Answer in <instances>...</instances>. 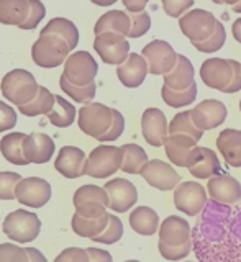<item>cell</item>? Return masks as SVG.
I'll return each instance as SVG.
<instances>
[{
	"mask_svg": "<svg viewBox=\"0 0 241 262\" xmlns=\"http://www.w3.org/2000/svg\"><path fill=\"white\" fill-rule=\"evenodd\" d=\"M228 205L209 202L192 229L194 251L200 262H241V239L230 229Z\"/></svg>",
	"mask_w": 241,
	"mask_h": 262,
	"instance_id": "6da1fadb",
	"label": "cell"
},
{
	"mask_svg": "<svg viewBox=\"0 0 241 262\" xmlns=\"http://www.w3.org/2000/svg\"><path fill=\"white\" fill-rule=\"evenodd\" d=\"M159 252L166 260H182L192 251V229L189 221L171 215L159 226Z\"/></svg>",
	"mask_w": 241,
	"mask_h": 262,
	"instance_id": "7a4b0ae2",
	"label": "cell"
},
{
	"mask_svg": "<svg viewBox=\"0 0 241 262\" xmlns=\"http://www.w3.org/2000/svg\"><path fill=\"white\" fill-rule=\"evenodd\" d=\"M0 89L8 102L22 106L30 103L36 97L39 85L36 84V79L31 72L25 69H13L4 76Z\"/></svg>",
	"mask_w": 241,
	"mask_h": 262,
	"instance_id": "3957f363",
	"label": "cell"
},
{
	"mask_svg": "<svg viewBox=\"0 0 241 262\" xmlns=\"http://www.w3.org/2000/svg\"><path fill=\"white\" fill-rule=\"evenodd\" d=\"M71 48L63 38L57 35H39V38L33 43L31 57L33 62L39 68L53 69L66 62L69 57Z\"/></svg>",
	"mask_w": 241,
	"mask_h": 262,
	"instance_id": "277c9868",
	"label": "cell"
},
{
	"mask_svg": "<svg viewBox=\"0 0 241 262\" xmlns=\"http://www.w3.org/2000/svg\"><path fill=\"white\" fill-rule=\"evenodd\" d=\"M115 117V108H110L104 103L90 102L79 110L77 123L82 133L90 138L101 139L109 131Z\"/></svg>",
	"mask_w": 241,
	"mask_h": 262,
	"instance_id": "5b68a950",
	"label": "cell"
},
{
	"mask_svg": "<svg viewBox=\"0 0 241 262\" xmlns=\"http://www.w3.org/2000/svg\"><path fill=\"white\" fill-rule=\"evenodd\" d=\"M41 229V221L35 213L27 210H15L4 220V233L15 243H31L36 239Z\"/></svg>",
	"mask_w": 241,
	"mask_h": 262,
	"instance_id": "8992f818",
	"label": "cell"
},
{
	"mask_svg": "<svg viewBox=\"0 0 241 262\" xmlns=\"http://www.w3.org/2000/svg\"><path fill=\"white\" fill-rule=\"evenodd\" d=\"M123 152L117 146H98L87 156L86 174L94 179H107L122 169Z\"/></svg>",
	"mask_w": 241,
	"mask_h": 262,
	"instance_id": "52a82bcc",
	"label": "cell"
},
{
	"mask_svg": "<svg viewBox=\"0 0 241 262\" xmlns=\"http://www.w3.org/2000/svg\"><path fill=\"white\" fill-rule=\"evenodd\" d=\"M218 20L215 18V15L204 8H194L189 10L179 18L180 31L184 33L186 38L190 39V43H202L207 38L212 36L215 31Z\"/></svg>",
	"mask_w": 241,
	"mask_h": 262,
	"instance_id": "ba28073f",
	"label": "cell"
},
{
	"mask_svg": "<svg viewBox=\"0 0 241 262\" xmlns=\"http://www.w3.org/2000/svg\"><path fill=\"white\" fill-rule=\"evenodd\" d=\"M207 195H209L207 188H204L202 184L187 180V182H180L174 188V205L187 216H197L209 203Z\"/></svg>",
	"mask_w": 241,
	"mask_h": 262,
	"instance_id": "9c48e42d",
	"label": "cell"
},
{
	"mask_svg": "<svg viewBox=\"0 0 241 262\" xmlns=\"http://www.w3.org/2000/svg\"><path fill=\"white\" fill-rule=\"evenodd\" d=\"M198 141L180 135H169L164 143V151L172 166L177 167H192L194 164L200 159L202 151L200 146H197Z\"/></svg>",
	"mask_w": 241,
	"mask_h": 262,
	"instance_id": "30bf717a",
	"label": "cell"
},
{
	"mask_svg": "<svg viewBox=\"0 0 241 262\" xmlns=\"http://www.w3.org/2000/svg\"><path fill=\"white\" fill-rule=\"evenodd\" d=\"M141 56L148 64V72L153 76H164L177 62V53L168 41L163 39H154L148 43L141 51Z\"/></svg>",
	"mask_w": 241,
	"mask_h": 262,
	"instance_id": "8fae6325",
	"label": "cell"
},
{
	"mask_svg": "<svg viewBox=\"0 0 241 262\" xmlns=\"http://www.w3.org/2000/svg\"><path fill=\"white\" fill-rule=\"evenodd\" d=\"M98 72L97 61L87 51L72 53L64 62L63 76L74 85H89L92 84Z\"/></svg>",
	"mask_w": 241,
	"mask_h": 262,
	"instance_id": "7c38bea8",
	"label": "cell"
},
{
	"mask_svg": "<svg viewBox=\"0 0 241 262\" xmlns=\"http://www.w3.org/2000/svg\"><path fill=\"white\" fill-rule=\"evenodd\" d=\"M94 49L105 64L120 66L130 56V43L127 36L118 33H102L94 39Z\"/></svg>",
	"mask_w": 241,
	"mask_h": 262,
	"instance_id": "4fadbf2b",
	"label": "cell"
},
{
	"mask_svg": "<svg viewBox=\"0 0 241 262\" xmlns=\"http://www.w3.org/2000/svg\"><path fill=\"white\" fill-rule=\"evenodd\" d=\"M16 200L30 208H41L51 199V185L48 180L39 177L22 179L16 185Z\"/></svg>",
	"mask_w": 241,
	"mask_h": 262,
	"instance_id": "5bb4252c",
	"label": "cell"
},
{
	"mask_svg": "<svg viewBox=\"0 0 241 262\" xmlns=\"http://www.w3.org/2000/svg\"><path fill=\"white\" fill-rule=\"evenodd\" d=\"M141 177L157 190H174L180 184V176L171 164L161 159H151L141 170Z\"/></svg>",
	"mask_w": 241,
	"mask_h": 262,
	"instance_id": "9a60e30c",
	"label": "cell"
},
{
	"mask_svg": "<svg viewBox=\"0 0 241 262\" xmlns=\"http://www.w3.org/2000/svg\"><path fill=\"white\" fill-rule=\"evenodd\" d=\"M141 133L145 141L153 147L164 146L166 139L169 136V123L166 115L159 108H146L141 117Z\"/></svg>",
	"mask_w": 241,
	"mask_h": 262,
	"instance_id": "2e32d148",
	"label": "cell"
},
{
	"mask_svg": "<svg viewBox=\"0 0 241 262\" xmlns=\"http://www.w3.org/2000/svg\"><path fill=\"white\" fill-rule=\"evenodd\" d=\"M104 188L109 195V208L117 213L128 211L138 202V190L128 179H112L104 185Z\"/></svg>",
	"mask_w": 241,
	"mask_h": 262,
	"instance_id": "e0dca14e",
	"label": "cell"
},
{
	"mask_svg": "<svg viewBox=\"0 0 241 262\" xmlns=\"http://www.w3.org/2000/svg\"><path fill=\"white\" fill-rule=\"evenodd\" d=\"M227 113L228 110L225 103L217 98H207L190 110L195 126L200 131H209L223 125V121L227 120Z\"/></svg>",
	"mask_w": 241,
	"mask_h": 262,
	"instance_id": "ac0fdd59",
	"label": "cell"
},
{
	"mask_svg": "<svg viewBox=\"0 0 241 262\" xmlns=\"http://www.w3.org/2000/svg\"><path fill=\"white\" fill-rule=\"evenodd\" d=\"M233 77V66L231 59H223V57H210L204 61L200 66V79L210 89L223 92L231 82Z\"/></svg>",
	"mask_w": 241,
	"mask_h": 262,
	"instance_id": "d6986e66",
	"label": "cell"
},
{
	"mask_svg": "<svg viewBox=\"0 0 241 262\" xmlns=\"http://www.w3.org/2000/svg\"><path fill=\"white\" fill-rule=\"evenodd\" d=\"M207 193L210 195L213 202L230 207V205H235L241 200V184L233 176L220 172V174L209 179Z\"/></svg>",
	"mask_w": 241,
	"mask_h": 262,
	"instance_id": "ffe728a7",
	"label": "cell"
},
{
	"mask_svg": "<svg viewBox=\"0 0 241 262\" xmlns=\"http://www.w3.org/2000/svg\"><path fill=\"white\" fill-rule=\"evenodd\" d=\"M86 152L76 146H64L57 152L54 167L66 179H79L86 174Z\"/></svg>",
	"mask_w": 241,
	"mask_h": 262,
	"instance_id": "44dd1931",
	"label": "cell"
},
{
	"mask_svg": "<svg viewBox=\"0 0 241 262\" xmlns=\"http://www.w3.org/2000/svg\"><path fill=\"white\" fill-rule=\"evenodd\" d=\"M56 151L54 141L48 135L43 133H31L27 135L23 141V152L25 158L31 164H45L53 158Z\"/></svg>",
	"mask_w": 241,
	"mask_h": 262,
	"instance_id": "7402d4cb",
	"label": "cell"
},
{
	"mask_svg": "<svg viewBox=\"0 0 241 262\" xmlns=\"http://www.w3.org/2000/svg\"><path fill=\"white\" fill-rule=\"evenodd\" d=\"M117 76L120 82L128 89H136L145 82L148 76V64L145 57L138 53H130L127 61L117 68Z\"/></svg>",
	"mask_w": 241,
	"mask_h": 262,
	"instance_id": "603a6c76",
	"label": "cell"
},
{
	"mask_svg": "<svg viewBox=\"0 0 241 262\" xmlns=\"http://www.w3.org/2000/svg\"><path fill=\"white\" fill-rule=\"evenodd\" d=\"M217 149L227 166L241 167V131L233 128L223 129L217 138Z\"/></svg>",
	"mask_w": 241,
	"mask_h": 262,
	"instance_id": "cb8c5ba5",
	"label": "cell"
},
{
	"mask_svg": "<svg viewBox=\"0 0 241 262\" xmlns=\"http://www.w3.org/2000/svg\"><path fill=\"white\" fill-rule=\"evenodd\" d=\"M194 66L190 62L189 57L184 54H177V62L176 66L164 74V85L172 90H186L194 84Z\"/></svg>",
	"mask_w": 241,
	"mask_h": 262,
	"instance_id": "d4e9b609",
	"label": "cell"
},
{
	"mask_svg": "<svg viewBox=\"0 0 241 262\" xmlns=\"http://www.w3.org/2000/svg\"><path fill=\"white\" fill-rule=\"evenodd\" d=\"M130 28H131V21L128 13H125L122 10H110L104 13L101 18L97 20L94 33L97 35H102V33H118V35L127 36L130 35Z\"/></svg>",
	"mask_w": 241,
	"mask_h": 262,
	"instance_id": "484cf974",
	"label": "cell"
},
{
	"mask_svg": "<svg viewBox=\"0 0 241 262\" xmlns=\"http://www.w3.org/2000/svg\"><path fill=\"white\" fill-rule=\"evenodd\" d=\"M130 226L135 233L141 236H153L159 231V216L149 207H136L130 213Z\"/></svg>",
	"mask_w": 241,
	"mask_h": 262,
	"instance_id": "4316f807",
	"label": "cell"
},
{
	"mask_svg": "<svg viewBox=\"0 0 241 262\" xmlns=\"http://www.w3.org/2000/svg\"><path fill=\"white\" fill-rule=\"evenodd\" d=\"M30 13L28 0H0V23L22 27Z\"/></svg>",
	"mask_w": 241,
	"mask_h": 262,
	"instance_id": "83f0119b",
	"label": "cell"
},
{
	"mask_svg": "<svg viewBox=\"0 0 241 262\" xmlns=\"http://www.w3.org/2000/svg\"><path fill=\"white\" fill-rule=\"evenodd\" d=\"M27 135L25 133H10L0 139V152L4 158L15 164V166H28V159L23 152V141Z\"/></svg>",
	"mask_w": 241,
	"mask_h": 262,
	"instance_id": "f1b7e54d",
	"label": "cell"
},
{
	"mask_svg": "<svg viewBox=\"0 0 241 262\" xmlns=\"http://www.w3.org/2000/svg\"><path fill=\"white\" fill-rule=\"evenodd\" d=\"M39 35H57L69 45L71 51L79 43V30L71 20L68 18H53L46 23V27L41 30Z\"/></svg>",
	"mask_w": 241,
	"mask_h": 262,
	"instance_id": "f546056e",
	"label": "cell"
},
{
	"mask_svg": "<svg viewBox=\"0 0 241 262\" xmlns=\"http://www.w3.org/2000/svg\"><path fill=\"white\" fill-rule=\"evenodd\" d=\"M109 216H110V213H107L105 216H101V218H84V216H81L79 213H74L71 220L72 231L81 237L94 239L95 236H98L105 229L107 223H109Z\"/></svg>",
	"mask_w": 241,
	"mask_h": 262,
	"instance_id": "4dcf8cb0",
	"label": "cell"
},
{
	"mask_svg": "<svg viewBox=\"0 0 241 262\" xmlns=\"http://www.w3.org/2000/svg\"><path fill=\"white\" fill-rule=\"evenodd\" d=\"M202 156L192 167H189L190 176H194L195 179H212L213 176H217L222 172L220 159L215 151H212L210 147H200Z\"/></svg>",
	"mask_w": 241,
	"mask_h": 262,
	"instance_id": "1f68e13d",
	"label": "cell"
},
{
	"mask_svg": "<svg viewBox=\"0 0 241 262\" xmlns=\"http://www.w3.org/2000/svg\"><path fill=\"white\" fill-rule=\"evenodd\" d=\"M123 161H122V170L127 174H141V170L148 164V154L141 146L130 143L122 146Z\"/></svg>",
	"mask_w": 241,
	"mask_h": 262,
	"instance_id": "d6a6232c",
	"label": "cell"
},
{
	"mask_svg": "<svg viewBox=\"0 0 241 262\" xmlns=\"http://www.w3.org/2000/svg\"><path fill=\"white\" fill-rule=\"evenodd\" d=\"M76 108H74V105L71 102L66 100L64 97H59V95H54V106L53 110L49 112L46 117L49 120L53 126H57V128H68L71 126L74 120H76Z\"/></svg>",
	"mask_w": 241,
	"mask_h": 262,
	"instance_id": "836d02e7",
	"label": "cell"
},
{
	"mask_svg": "<svg viewBox=\"0 0 241 262\" xmlns=\"http://www.w3.org/2000/svg\"><path fill=\"white\" fill-rule=\"evenodd\" d=\"M54 106V95L43 85H39L38 94L27 105L18 106V110L25 117H38V115H48Z\"/></svg>",
	"mask_w": 241,
	"mask_h": 262,
	"instance_id": "e575fe53",
	"label": "cell"
},
{
	"mask_svg": "<svg viewBox=\"0 0 241 262\" xmlns=\"http://www.w3.org/2000/svg\"><path fill=\"white\" fill-rule=\"evenodd\" d=\"M169 135H180V136H189L198 141L204 136V131H200L192 120L190 110L180 112L174 117L169 123Z\"/></svg>",
	"mask_w": 241,
	"mask_h": 262,
	"instance_id": "d590c367",
	"label": "cell"
},
{
	"mask_svg": "<svg viewBox=\"0 0 241 262\" xmlns=\"http://www.w3.org/2000/svg\"><path fill=\"white\" fill-rule=\"evenodd\" d=\"M161 97L166 105L172 106V108H182V106L190 105L197 98V84L194 82V84L186 90H172L169 87L163 85Z\"/></svg>",
	"mask_w": 241,
	"mask_h": 262,
	"instance_id": "8d00e7d4",
	"label": "cell"
},
{
	"mask_svg": "<svg viewBox=\"0 0 241 262\" xmlns=\"http://www.w3.org/2000/svg\"><path fill=\"white\" fill-rule=\"evenodd\" d=\"M74 207H79V205H89V203H101L109 207V195H107L105 188L98 187V185H82L79 187L76 193H74Z\"/></svg>",
	"mask_w": 241,
	"mask_h": 262,
	"instance_id": "74e56055",
	"label": "cell"
},
{
	"mask_svg": "<svg viewBox=\"0 0 241 262\" xmlns=\"http://www.w3.org/2000/svg\"><path fill=\"white\" fill-rule=\"evenodd\" d=\"M59 85H61L63 92L68 94L74 102L84 103V105L92 102L95 97V92H97L95 82H92V84H89V85H74L64 76H61V79H59Z\"/></svg>",
	"mask_w": 241,
	"mask_h": 262,
	"instance_id": "f35d334b",
	"label": "cell"
},
{
	"mask_svg": "<svg viewBox=\"0 0 241 262\" xmlns=\"http://www.w3.org/2000/svg\"><path fill=\"white\" fill-rule=\"evenodd\" d=\"M123 236V223L118 216L115 215H110L109 216V223H107L104 231L95 236L92 241L95 243H101V244H115L122 239Z\"/></svg>",
	"mask_w": 241,
	"mask_h": 262,
	"instance_id": "ab89813d",
	"label": "cell"
},
{
	"mask_svg": "<svg viewBox=\"0 0 241 262\" xmlns=\"http://www.w3.org/2000/svg\"><path fill=\"white\" fill-rule=\"evenodd\" d=\"M225 39H227L225 27H223L222 21H218L217 27H215V31L212 33V36L202 41V43H194V48L200 53H217L218 49H222L223 45H225Z\"/></svg>",
	"mask_w": 241,
	"mask_h": 262,
	"instance_id": "60d3db41",
	"label": "cell"
},
{
	"mask_svg": "<svg viewBox=\"0 0 241 262\" xmlns=\"http://www.w3.org/2000/svg\"><path fill=\"white\" fill-rule=\"evenodd\" d=\"M22 180L16 172H0V200H16V185Z\"/></svg>",
	"mask_w": 241,
	"mask_h": 262,
	"instance_id": "b9f144b4",
	"label": "cell"
},
{
	"mask_svg": "<svg viewBox=\"0 0 241 262\" xmlns=\"http://www.w3.org/2000/svg\"><path fill=\"white\" fill-rule=\"evenodd\" d=\"M128 16L131 21L128 38H141L149 31V28H151V16L148 15V12L128 13Z\"/></svg>",
	"mask_w": 241,
	"mask_h": 262,
	"instance_id": "7bdbcfd3",
	"label": "cell"
},
{
	"mask_svg": "<svg viewBox=\"0 0 241 262\" xmlns=\"http://www.w3.org/2000/svg\"><path fill=\"white\" fill-rule=\"evenodd\" d=\"M0 262H30L28 254L16 244H0Z\"/></svg>",
	"mask_w": 241,
	"mask_h": 262,
	"instance_id": "ee69618b",
	"label": "cell"
},
{
	"mask_svg": "<svg viewBox=\"0 0 241 262\" xmlns=\"http://www.w3.org/2000/svg\"><path fill=\"white\" fill-rule=\"evenodd\" d=\"M194 2L195 0H161L164 13L172 16V18H180L192 8Z\"/></svg>",
	"mask_w": 241,
	"mask_h": 262,
	"instance_id": "f6af8a7d",
	"label": "cell"
},
{
	"mask_svg": "<svg viewBox=\"0 0 241 262\" xmlns=\"http://www.w3.org/2000/svg\"><path fill=\"white\" fill-rule=\"evenodd\" d=\"M30 2V13H28V18L25 20V23L22 25V30H33L38 27V23L43 20V16L46 13L45 10V5L41 0H28Z\"/></svg>",
	"mask_w": 241,
	"mask_h": 262,
	"instance_id": "bcb514c9",
	"label": "cell"
},
{
	"mask_svg": "<svg viewBox=\"0 0 241 262\" xmlns=\"http://www.w3.org/2000/svg\"><path fill=\"white\" fill-rule=\"evenodd\" d=\"M123 129H125V118H123V115L118 110H115V117H113V121H112L109 131H107V133L101 139H98V141H101V143L115 141V139H118L122 136Z\"/></svg>",
	"mask_w": 241,
	"mask_h": 262,
	"instance_id": "7dc6e473",
	"label": "cell"
},
{
	"mask_svg": "<svg viewBox=\"0 0 241 262\" xmlns=\"http://www.w3.org/2000/svg\"><path fill=\"white\" fill-rule=\"evenodd\" d=\"M54 262H89V254L82 248H68L59 252Z\"/></svg>",
	"mask_w": 241,
	"mask_h": 262,
	"instance_id": "c3c4849f",
	"label": "cell"
},
{
	"mask_svg": "<svg viewBox=\"0 0 241 262\" xmlns=\"http://www.w3.org/2000/svg\"><path fill=\"white\" fill-rule=\"evenodd\" d=\"M16 125V113L10 105L0 102V133L12 129Z\"/></svg>",
	"mask_w": 241,
	"mask_h": 262,
	"instance_id": "681fc988",
	"label": "cell"
},
{
	"mask_svg": "<svg viewBox=\"0 0 241 262\" xmlns=\"http://www.w3.org/2000/svg\"><path fill=\"white\" fill-rule=\"evenodd\" d=\"M231 66H233V77H231L230 85L223 90V94H235L241 90V64L231 59Z\"/></svg>",
	"mask_w": 241,
	"mask_h": 262,
	"instance_id": "f907efd6",
	"label": "cell"
},
{
	"mask_svg": "<svg viewBox=\"0 0 241 262\" xmlns=\"http://www.w3.org/2000/svg\"><path fill=\"white\" fill-rule=\"evenodd\" d=\"M89 262H112L113 257L109 251L98 249V248H87Z\"/></svg>",
	"mask_w": 241,
	"mask_h": 262,
	"instance_id": "816d5d0a",
	"label": "cell"
},
{
	"mask_svg": "<svg viewBox=\"0 0 241 262\" xmlns=\"http://www.w3.org/2000/svg\"><path fill=\"white\" fill-rule=\"evenodd\" d=\"M123 7L127 8L128 13H139L145 12V7L148 5L149 0H122Z\"/></svg>",
	"mask_w": 241,
	"mask_h": 262,
	"instance_id": "f5cc1de1",
	"label": "cell"
},
{
	"mask_svg": "<svg viewBox=\"0 0 241 262\" xmlns=\"http://www.w3.org/2000/svg\"><path fill=\"white\" fill-rule=\"evenodd\" d=\"M230 229L238 239H241V210L235 216H230Z\"/></svg>",
	"mask_w": 241,
	"mask_h": 262,
	"instance_id": "db71d44e",
	"label": "cell"
},
{
	"mask_svg": "<svg viewBox=\"0 0 241 262\" xmlns=\"http://www.w3.org/2000/svg\"><path fill=\"white\" fill-rule=\"evenodd\" d=\"M25 251H27V254H28L30 262H48L46 257L36 248H25Z\"/></svg>",
	"mask_w": 241,
	"mask_h": 262,
	"instance_id": "11a10c76",
	"label": "cell"
},
{
	"mask_svg": "<svg viewBox=\"0 0 241 262\" xmlns=\"http://www.w3.org/2000/svg\"><path fill=\"white\" fill-rule=\"evenodd\" d=\"M231 33H233V38L241 45V18L233 21V27H231Z\"/></svg>",
	"mask_w": 241,
	"mask_h": 262,
	"instance_id": "9f6ffc18",
	"label": "cell"
},
{
	"mask_svg": "<svg viewBox=\"0 0 241 262\" xmlns=\"http://www.w3.org/2000/svg\"><path fill=\"white\" fill-rule=\"evenodd\" d=\"M92 4H95V5H98V7H110V5H113L117 0H90Z\"/></svg>",
	"mask_w": 241,
	"mask_h": 262,
	"instance_id": "6f0895ef",
	"label": "cell"
},
{
	"mask_svg": "<svg viewBox=\"0 0 241 262\" xmlns=\"http://www.w3.org/2000/svg\"><path fill=\"white\" fill-rule=\"evenodd\" d=\"M212 2L217 4V5H231V7H233L238 0H212Z\"/></svg>",
	"mask_w": 241,
	"mask_h": 262,
	"instance_id": "680465c9",
	"label": "cell"
},
{
	"mask_svg": "<svg viewBox=\"0 0 241 262\" xmlns=\"http://www.w3.org/2000/svg\"><path fill=\"white\" fill-rule=\"evenodd\" d=\"M231 10H233L235 13H241V0H238V2L231 7Z\"/></svg>",
	"mask_w": 241,
	"mask_h": 262,
	"instance_id": "91938a15",
	"label": "cell"
},
{
	"mask_svg": "<svg viewBox=\"0 0 241 262\" xmlns=\"http://www.w3.org/2000/svg\"><path fill=\"white\" fill-rule=\"evenodd\" d=\"M125 262H139V260H133V259H131V260H125Z\"/></svg>",
	"mask_w": 241,
	"mask_h": 262,
	"instance_id": "94428289",
	"label": "cell"
},
{
	"mask_svg": "<svg viewBox=\"0 0 241 262\" xmlns=\"http://www.w3.org/2000/svg\"><path fill=\"white\" fill-rule=\"evenodd\" d=\"M239 112H241V98H239Z\"/></svg>",
	"mask_w": 241,
	"mask_h": 262,
	"instance_id": "6125c7cd",
	"label": "cell"
},
{
	"mask_svg": "<svg viewBox=\"0 0 241 262\" xmlns=\"http://www.w3.org/2000/svg\"><path fill=\"white\" fill-rule=\"evenodd\" d=\"M189 262H190V260H189Z\"/></svg>",
	"mask_w": 241,
	"mask_h": 262,
	"instance_id": "be15d7a7",
	"label": "cell"
}]
</instances>
